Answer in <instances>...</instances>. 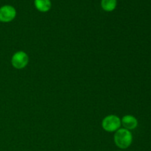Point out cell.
Returning a JSON list of instances; mask_svg holds the SVG:
<instances>
[{"mask_svg":"<svg viewBox=\"0 0 151 151\" xmlns=\"http://www.w3.org/2000/svg\"><path fill=\"white\" fill-rule=\"evenodd\" d=\"M121 124L124 127L123 128L130 131L135 129L138 126V121L137 118L132 115H125L121 119Z\"/></svg>","mask_w":151,"mask_h":151,"instance_id":"5","label":"cell"},{"mask_svg":"<svg viewBox=\"0 0 151 151\" xmlns=\"http://www.w3.org/2000/svg\"><path fill=\"white\" fill-rule=\"evenodd\" d=\"M16 16V10L13 6L4 5L0 7V22H10Z\"/></svg>","mask_w":151,"mask_h":151,"instance_id":"4","label":"cell"},{"mask_svg":"<svg viewBox=\"0 0 151 151\" xmlns=\"http://www.w3.org/2000/svg\"><path fill=\"white\" fill-rule=\"evenodd\" d=\"M34 4L37 10L42 13L49 11L52 6L50 0H35Z\"/></svg>","mask_w":151,"mask_h":151,"instance_id":"6","label":"cell"},{"mask_svg":"<svg viewBox=\"0 0 151 151\" xmlns=\"http://www.w3.org/2000/svg\"><path fill=\"white\" fill-rule=\"evenodd\" d=\"M117 1L116 0H102L101 6L105 11L111 12L116 8Z\"/></svg>","mask_w":151,"mask_h":151,"instance_id":"7","label":"cell"},{"mask_svg":"<svg viewBox=\"0 0 151 151\" xmlns=\"http://www.w3.org/2000/svg\"><path fill=\"white\" fill-rule=\"evenodd\" d=\"M121 125L120 118L113 114L106 116L102 122V127L108 132H116L120 128Z\"/></svg>","mask_w":151,"mask_h":151,"instance_id":"2","label":"cell"},{"mask_svg":"<svg viewBox=\"0 0 151 151\" xmlns=\"http://www.w3.org/2000/svg\"><path fill=\"white\" fill-rule=\"evenodd\" d=\"M29 63V57L24 51L16 52L11 58V63L14 68L17 69H24Z\"/></svg>","mask_w":151,"mask_h":151,"instance_id":"3","label":"cell"},{"mask_svg":"<svg viewBox=\"0 0 151 151\" xmlns=\"http://www.w3.org/2000/svg\"><path fill=\"white\" fill-rule=\"evenodd\" d=\"M114 142L118 147L126 149L131 145L133 141L132 134L125 128H119L115 132L114 137Z\"/></svg>","mask_w":151,"mask_h":151,"instance_id":"1","label":"cell"}]
</instances>
